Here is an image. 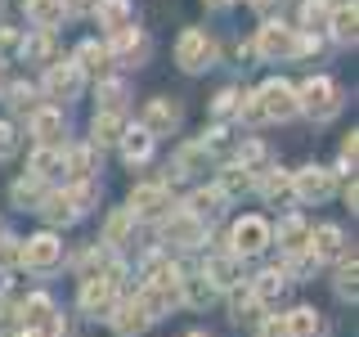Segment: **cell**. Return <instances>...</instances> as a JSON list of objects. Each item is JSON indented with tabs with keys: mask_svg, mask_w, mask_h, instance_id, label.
<instances>
[{
	"mask_svg": "<svg viewBox=\"0 0 359 337\" xmlns=\"http://www.w3.org/2000/svg\"><path fill=\"white\" fill-rule=\"evenodd\" d=\"M207 5H229V0H207Z\"/></svg>",
	"mask_w": 359,
	"mask_h": 337,
	"instance_id": "obj_51",
	"label": "cell"
},
{
	"mask_svg": "<svg viewBox=\"0 0 359 337\" xmlns=\"http://www.w3.org/2000/svg\"><path fill=\"white\" fill-rule=\"evenodd\" d=\"M45 220H54V225H67V220H76V211H72V202H67L63 194H50L45 198Z\"/></svg>",
	"mask_w": 359,
	"mask_h": 337,
	"instance_id": "obj_38",
	"label": "cell"
},
{
	"mask_svg": "<svg viewBox=\"0 0 359 337\" xmlns=\"http://www.w3.org/2000/svg\"><path fill=\"white\" fill-rule=\"evenodd\" d=\"M99 99H104V112H121L126 86H121V81H104V86H99Z\"/></svg>",
	"mask_w": 359,
	"mask_h": 337,
	"instance_id": "obj_40",
	"label": "cell"
},
{
	"mask_svg": "<svg viewBox=\"0 0 359 337\" xmlns=\"http://www.w3.org/2000/svg\"><path fill=\"white\" fill-rule=\"evenodd\" d=\"M162 234H166V243H171V247H198L207 230H202V220H194L189 211H175V216H166V230Z\"/></svg>",
	"mask_w": 359,
	"mask_h": 337,
	"instance_id": "obj_12",
	"label": "cell"
},
{
	"mask_svg": "<svg viewBox=\"0 0 359 337\" xmlns=\"http://www.w3.org/2000/svg\"><path fill=\"white\" fill-rule=\"evenodd\" d=\"M283 284H287V270H265L261 279H256V288H252V297L261 301H274V297H283Z\"/></svg>",
	"mask_w": 359,
	"mask_h": 337,
	"instance_id": "obj_28",
	"label": "cell"
},
{
	"mask_svg": "<svg viewBox=\"0 0 359 337\" xmlns=\"http://www.w3.org/2000/svg\"><path fill=\"white\" fill-rule=\"evenodd\" d=\"M233 108H238V90H224V95L216 99V112H220V117H229Z\"/></svg>",
	"mask_w": 359,
	"mask_h": 337,
	"instance_id": "obj_47",
	"label": "cell"
},
{
	"mask_svg": "<svg viewBox=\"0 0 359 337\" xmlns=\"http://www.w3.org/2000/svg\"><path fill=\"white\" fill-rule=\"evenodd\" d=\"M238 112L252 126L256 121H287V117H297V90L287 81H265L247 104H238Z\"/></svg>",
	"mask_w": 359,
	"mask_h": 337,
	"instance_id": "obj_1",
	"label": "cell"
},
{
	"mask_svg": "<svg viewBox=\"0 0 359 337\" xmlns=\"http://www.w3.org/2000/svg\"><path fill=\"white\" fill-rule=\"evenodd\" d=\"M95 162H99L95 144H86V149H72V153L63 157V171L72 176V180H90V176H95Z\"/></svg>",
	"mask_w": 359,
	"mask_h": 337,
	"instance_id": "obj_25",
	"label": "cell"
},
{
	"mask_svg": "<svg viewBox=\"0 0 359 337\" xmlns=\"http://www.w3.org/2000/svg\"><path fill=\"white\" fill-rule=\"evenodd\" d=\"M130 225H135V216H130V211H126V207H117V211H112V216H108V230H104V243H108V247H117V243H126V234H130Z\"/></svg>",
	"mask_w": 359,
	"mask_h": 337,
	"instance_id": "obj_32",
	"label": "cell"
},
{
	"mask_svg": "<svg viewBox=\"0 0 359 337\" xmlns=\"http://www.w3.org/2000/svg\"><path fill=\"white\" fill-rule=\"evenodd\" d=\"M355 0H351V5H341V9H337V14L328 18V27H332V37L337 41H355Z\"/></svg>",
	"mask_w": 359,
	"mask_h": 337,
	"instance_id": "obj_34",
	"label": "cell"
},
{
	"mask_svg": "<svg viewBox=\"0 0 359 337\" xmlns=\"http://www.w3.org/2000/svg\"><path fill=\"white\" fill-rule=\"evenodd\" d=\"M256 306H261V301H256L252 292L233 288V315H238V319H243V315H247V319H252V315H256Z\"/></svg>",
	"mask_w": 359,
	"mask_h": 337,
	"instance_id": "obj_44",
	"label": "cell"
},
{
	"mask_svg": "<svg viewBox=\"0 0 359 337\" xmlns=\"http://www.w3.org/2000/svg\"><path fill=\"white\" fill-rule=\"evenodd\" d=\"M121 135H126V117H121V112H99V117H95V149L117 144Z\"/></svg>",
	"mask_w": 359,
	"mask_h": 337,
	"instance_id": "obj_22",
	"label": "cell"
},
{
	"mask_svg": "<svg viewBox=\"0 0 359 337\" xmlns=\"http://www.w3.org/2000/svg\"><path fill=\"white\" fill-rule=\"evenodd\" d=\"M63 171V153L59 149H36V157H32V176L36 180H54Z\"/></svg>",
	"mask_w": 359,
	"mask_h": 337,
	"instance_id": "obj_31",
	"label": "cell"
},
{
	"mask_svg": "<svg viewBox=\"0 0 359 337\" xmlns=\"http://www.w3.org/2000/svg\"><path fill=\"white\" fill-rule=\"evenodd\" d=\"M130 216H166L171 211V194H166V185H140L130 194Z\"/></svg>",
	"mask_w": 359,
	"mask_h": 337,
	"instance_id": "obj_10",
	"label": "cell"
},
{
	"mask_svg": "<svg viewBox=\"0 0 359 337\" xmlns=\"http://www.w3.org/2000/svg\"><path fill=\"white\" fill-rule=\"evenodd\" d=\"M121 153H126V162H144V157L153 153V135L144 131V126H135L121 135Z\"/></svg>",
	"mask_w": 359,
	"mask_h": 337,
	"instance_id": "obj_27",
	"label": "cell"
},
{
	"mask_svg": "<svg viewBox=\"0 0 359 337\" xmlns=\"http://www.w3.org/2000/svg\"><path fill=\"white\" fill-rule=\"evenodd\" d=\"M297 112H310L314 121H328L341 112V90H337L328 77H310L297 95Z\"/></svg>",
	"mask_w": 359,
	"mask_h": 337,
	"instance_id": "obj_3",
	"label": "cell"
},
{
	"mask_svg": "<svg viewBox=\"0 0 359 337\" xmlns=\"http://www.w3.org/2000/svg\"><path fill=\"white\" fill-rule=\"evenodd\" d=\"M292 194H297L301 202H323L332 194V171H323V166H306V171H297Z\"/></svg>",
	"mask_w": 359,
	"mask_h": 337,
	"instance_id": "obj_8",
	"label": "cell"
},
{
	"mask_svg": "<svg viewBox=\"0 0 359 337\" xmlns=\"http://www.w3.org/2000/svg\"><path fill=\"white\" fill-rule=\"evenodd\" d=\"M287 337H319L323 333V324H319V315H314L310 306H301V310H292L287 315Z\"/></svg>",
	"mask_w": 359,
	"mask_h": 337,
	"instance_id": "obj_26",
	"label": "cell"
},
{
	"mask_svg": "<svg viewBox=\"0 0 359 337\" xmlns=\"http://www.w3.org/2000/svg\"><path fill=\"white\" fill-rule=\"evenodd\" d=\"M207 162H211V149H207V144H189V149H180V157H175V176L202 171Z\"/></svg>",
	"mask_w": 359,
	"mask_h": 337,
	"instance_id": "obj_30",
	"label": "cell"
},
{
	"mask_svg": "<svg viewBox=\"0 0 359 337\" xmlns=\"http://www.w3.org/2000/svg\"><path fill=\"white\" fill-rule=\"evenodd\" d=\"M45 95L50 99H76L81 95V72H76V63H50V72H45Z\"/></svg>",
	"mask_w": 359,
	"mask_h": 337,
	"instance_id": "obj_9",
	"label": "cell"
},
{
	"mask_svg": "<svg viewBox=\"0 0 359 337\" xmlns=\"http://www.w3.org/2000/svg\"><path fill=\"white\" fill-rule=\"evenodd\" d=\"M108 63H112V54H108V45H99V41H86L81 50H76V72H108Z\"/></svg>",
	"mask_w": 359,
	"mask_h": 337,
	"instance_id": "obj_21",
	"label": "cell"
},
{
	"mask_svg": "<svg viewBox=\"0 0 359 337\" xmlns=\"http://www.w3.org/2000/svg\"><path fill=\"white\" fill-rule=\"evenodd\" d=\"M180 288H184L189 306H207V301L216 297V288L207 284V275H189V279H180Z\"/></svg>",
	"mask_w": 359,
	"mask_h": 337,
	"instance_id": "obj_33",
	"label": "cell"
},
{
	"mask_svg": "<svg viewBox=\"0 0 359 337\" xmlns=\"http://www.w3.org/2000/svg\"><path fill=\"white\" fill-rule=\"evenodd\" d=\"M207 284L211 288H238L243 284V261L233 252H220V256H207Z\"/></svg>",
	"mask_w": 359,
	"mask_h": 337,
	"instance_id": "obj_11",
	"label": "cell"
},
{
	"mask_svg": "<svg viewBox=\"0 0 359 337\" xmlns=\"http://www.w3.org/2000/svg\"><path fill=\"white\" fill-rule=\"evenodd\" d=\"M252 5H256V9H269V5H274V0H252Z\"/></svg>",
	"mask_w": 359,
	"mask_h": 337,
	"instance_id": "obj_50",
	"label": "cell"
},
{
	"mask_svg": "<svg viewBox=\"0 0 359 337\" xmlns=\"http://www.w3.org/2000/svg\"><path fill=\"white\" fill-rule=\"evenodd\" d=\"M220 211H224V198L216 189H194V194H189V216L194 220H216Z\"/></svg>",
	"mask_w": 359,
	"mask_h": 337,
	"instance_id": "obj_19",
	"label": "cell"
},
{
	"mask_svg": "<svg viewBox=\"0 0 359 337\" xmlns=\"http://www.w3.org/2000/svg\"><path fill=\"white\" fill-rule=\"evenodd\" d=\"M108 54H112V59H144V54H149V37H140L135 27H126V32H112Z\"/></svg>",
	"mask_w": 359,
	"mask_h": 337,
	"instance_id": "obj_15",
	"label": "cell"
},
{
	"mask_svg": "<svg viewBox=\"0 0 359 337\" xmlns=\"http://www.w3.org/2000/svg\"><path fill=\"white\" fill-rule=\"evenodd\" d=\"M63 261V243L54 239V234H36V239L22 243V265L36 270V275H45V270H54Z\"/></svg>",
	"mask_w": 359,
	"mask_h": 337,
	"instance_id": "obj_6",
	"label": "cell"
},
{
	"mask_svg": "<svg viewBox=\"0 0 359 337\" xmlns=\"http://www.w3.org/2000/svg\"><path fill=\"white\" fill-rule=\"evenodd\" d=\"M22 265V243L18 239H0V270Z\"/></svg>",
	"mask_w": 359,
	"mask_h": 337,
	"instance_id": "obj_42",
	"label": "cell"
},
{
	"mask_svg": "<svg viewBox=\"0 0 359 337\" xmlns=\"http://www.w3.org/2000/svg\"><path fill=\"white\" fill-rule=\"evenodd\" d=\"M50 319H54V301L45 297V292H36V297L22 301V324H27V333H41Z\"/></svg>",
	"mask_w": 359,
	"mask_h": 337,
	"instance_id": "obj_20",
	"label": "cell"
},
{
	"mask_svg": "<svg viewBox=\"0 0 359 337\" xmlns=\"http://www.w3.org/2000/svg\"><path fill=\"white\" fill-rule=\"evenodd\" d=\"M261 337H287V324L283 319H265L261 324Z\"/></svg>",
	"mask_w": 359,
	"mask_h": 337,
	"instance_id": "obj_48",
	"label": "cell"
},
{
	"mask_svg": "<svg viewBox=\"0 0 359 337\" xmlns=\"http://www.w3.org/2000/svg\"><path fill=\"white\" fill-rule=\"evenodd\" d=\"M18 45H22V37H18L14 27H0V54H14Z\"/></svg>",
	"mask_w": 359,
	"mask_h": 337,
	"instance_id": "obj_46",
	"label": "cell"
},
{
	"mask_svg": "<svg viewBox=\"0 0 359 337\" xmlns=\"http://www.w3.org/2000/svg\"><path fill=\"white\" fill-rule=\"evenodd\" d=\"M63 14H67V5H63V0H27V18L36 22L41 32H50V27H54V22H59Z\"/></svg>",
	"mask_w": 359,
	"mask_h": 337,
	"instance_id": "obj_24",
	"label": "cell"
},
{
	"mask_svg": "<svg viewBox=\"0 0 359 337\" xmlns=\"http://www.w3.org/2000/svg\"><path fill=\"white\" fill-rule=\"evenodd\" d=\"M211 54H216V45H211L207 32H198V27H189L184 37L175 41V63L184 67V72H202V67L211 63Z\"/></svg>",
	"mask_w": 359,
	"mask_h": 337,
	"instance_id": "obj_5",
	"label": "cell"
},
{
	"mask_svg": "<svg viewBox=\"0 0 359 337\" xmlns=\"http://www.w3.org/2000/svg\"><path fill=\"white\" fill-rule=\"evenodd\" d=\"M14 149H18V131L9 121H0V157H14Z\"/></svg>",
	"mask_w": 359,
	"mask_h": 337,
	"instance_id": "obj_45",
	"label": "cell"
},
{
	"mask_svg": "<svg viewBox=\"0 0 359 337\" xmlns=\"http://www.w3.org/2000/svg\"><path fill=\"white\" fill-rule=\"evenodd\" d=\"M261 194L274 202V198H287L292 194V180L283 176V171H265V180H261Z\"/></svg>",
	"mask_w": 359,
	"mask_h": 337,
	"instance_id": "obj_39",
	"label": "cell"
},
{
	"mask_svg": "<svg viewBox=\"0 0 359 337\" xmlns=\"http://www.w3.org/2000/svg\"><path fill=\"white\" fill-rule=\"evenodd\" d=\"M149 315H144L140 301H121V306H112V329H117L121 337H135V333H144L149 329Z\"/></svg>",
	"mask_w": 359,
	"mask_h": 337,
	"instance_id": "obj_14",
	"label": "cell"
},
{
	"mask_svg": "<svg viewBox=\"0 0 359 337\" xmlns=\"http://www.w3.org/2000/svg\"><path fill=\"white\" fill-rule=\"evenodd\" d=\"M121 275L126 270L121 265H112L108 275H99V279H81V310L86 315H112V306H117V284H121Z\"/></svg>",
	"mask_w": 359,
	"mask_h": 337,
	"instance_id": "obj_4",
	"label": "cell"
},
{
	"mask_svg": "<svg viewBox=\"0 0 359 337\" xmlns=\"http://www.w3.org/2000/svg\"><path fill=\"white\" fill-rule=\"evenodd\" d=\"M112 261H108V247H90V252L81 256V279H99V275H108Z\"/></svg>",
	"mask_w": 359,
	"mask_h": 337,
	"instance_id": "obj_37",
	"label": "cell"
},
{
	"mask_svg": "<svg viewBox=\"0 0 359 337\" xmlns=\"http://www.w3.org/2000/svg\"><path fill=\"white\" fill-rule=\"evenodd\" d=\"M256 50H261L265 59H297V54L319 50V41L297 37V32L283 27V22H265V27H261V37H256Z\"/></svg>",
	"mask_w": 359,
	"mask_h": 337,
	"instance_id": "obj_2",
	"label": "cell"
},
{
	"mask_svg": "<svg viewBox=\"0 0 359 337\" xmlns=\"http://www.w3.org/2000/svg\"><path fill=\"white\" fill-rule=\"evenodd\" d=\"M189 337H202V333H189Z\"/></svg>",
	"mask_w": 359,
	"mask_h": 337,
	"instance_id": "obj_53",
	"label": "cell"
},
{
	"mask_svg": "<svg viewBox=\"0 0 359 337\" xmlns=\"http://www.w3.org/2000/svg\"><path fill=\"white\" fill-rule=\"evenodd\" d=\"M14 202H27V207H32V202H41V180L36 176L18 180V185H14Z\"/></svg>",
	"mask_w": 359,
	"mask_h": 337,
	"instance_id": "obj_43",
	"label": "cell"
},
{
	"mask_svg": "<svg viewBox=\"0 0 359 337\" xmlns=\"http://www.w3.org/2000/svg\"><path fill=\"white\" fill-rule=\"evenodd\" d=\"M269 247V225L261 216H243L238 225H233V256H256V252H265Z\"/></svg>",
	"mask_w": 359,
	"mask_h": 337,
	"instance_id": "obj_7",
	"label": "cell"
},
{
	"mask_svg": "<svg viewBox=\"0 0 359 337\" xmlns=\"http://www.w3.org/2000/svg\"><path fill=\"white\" fill-rule=\"evenodd\" d=\"M341 247H346V239H341V230H337V225H319V230L310 234L314 261H332V256H341Z\"/></svg>",
	"mask_w": 359,
	"mask_h": 337,
	"instance_id": "obj_16",
	"label": "cell"
},
{
	"mask_svg": "<svg viewBox=\"0 0 359 337\" xmlns=\"http://www.w3.org/2000/svg\"><path fill=\"white\" fill-rule=\"evenodd\" d=\"M328 18H332V9H328V0H306L301 5V27H328Z\"/></svg>",
	"mask_w": 359,
	"mask_h": 337,
	"instance_id": "obj_36",
	"label": "cell"
},
{
	"mask_svg": "<svg viewBox=\"0 0 359 337\" xmlns=\"http://www.w3.org/2000/svg\"><path fill=\"white\" fill-rule=\"evenodd\" d=\"M32 135H36L41 149H54L63 140V112L59 108H36L32 112Z\"/></svg>",
	"mask_w": 359,
	"mask_h": 337,
	"instance_id": "obj_13",
	"label": "cell"
},
{
	"mask_svg": "<svg viewBox=\"0 0 359 337\" xmlns=\"http://www.w3.org/2000/svg\"><path fill=\"white\" fill-rule=\"evenodd\" d=\"M247 189H252V171H243V166H224L220 171V189H216L220 198H238Z\"/></svg>",
	"mask_w": 359,
	"mask_h": 337,
	"instance_id": "obj_29",
	"label": "cell"
},
{
	"mask_svg": "<svg viewBox=\"0 0 359 337\" xmlns=\"http://www.w3.org/2000/svg\"><path fill=\"white\" fill-rule=\"evenodd\" d=\"M95 9H99V27H108V32H126L135 18L130 0H99Z\"/></svg>",
	"mask_w": 359,
	"mask_h": 337,
	"instance_id": "obj_17",
	"label": "cell"
},
{
	"mask_svg": "<svg viewBox=\"0 0 359 337\" xmlns=\"http://www.w3.org/2000/svg\"><path fill=\"white\" fill-rule=\"evenodd\" d=\"M278 243H283V252H306V247H310V225L297 220V216H287L283 225H278Z\"/></svg>",
	"mask_w": 359,
	"mask_h": 337,
	"instance_id": "obj_23",
	"label": "cell"
},
{
	"mask_svg": "<svg viewBox=\"0 0 359 337\" xmlns=\"http://www.w3.org/2000/svg\"><path fill=\"white\" fill-rule=\"evenodd\" d=\"M175 126H180V104H171V99H153L149 117H144V131L157 135V131H175Z\"/></svg>",
	"mask_w": 359,
	"mask_h": 337,
	"instance_id": "obj_18",
	"label": "cell"
},
{
	"mask_svg": "<svg viewBox=\"0 0 359 337\" xmlns=\"http://www.w3.org/2000/svg\"><path fill=\"white\" fill-rule=\"evenodd\" d=\"M22 54H27L32 63H50V54H54V41H50V32H36V37H27L18 45Z\"/></svg>",
	"mask_w": 359,
	"mask_h": 337,
	"instance_id": "obj_35",
	"label": "cell"
},
{
	"mask_svg": "<svg viewBox=\"0 0 359 337\" xmlns=\"http://www.w3.org/2000/svg\"><path fill=\"white\" fill-rule=\"evenodd\" d=\"M355 144L359 140H355V131H351V135H346V144H341V162L351 166V171H355Z\"/></svg>",
	"mask_w": 359,
	"mask_h": 337,
	"instance_id": "obj_49",
	"label": "cell"
},
{
	"mask_svg": "<svg viewBox=\"0 0 359 337\" xmlns=\"http://www.w3.org/2000/svg\"><path fill=\"white\" fill-rule=\"evenodd\" d=\"M22 337H36V333H22Z\"/></svg>",
	"mask_w": 359,
	"mask_h": 337,
	"instance_id": "obj_52",
	"label": "cell"
},
{
	"mask_svg": "<svg viewBox=\"0 0 359 337\" xmlns=\"http://www.w3.org/2000/svg\"><path fill=\"white\" fill-rule=\"evenodd\" d=\"M9 108H14V112H22V108L36 112V90H32V86H9Z\"/></svg>",
	"mask_w": 359,
	"mask_h": 337,
	"instance_id": "obj_41",
	"label": "cell"
}]
</instances>
